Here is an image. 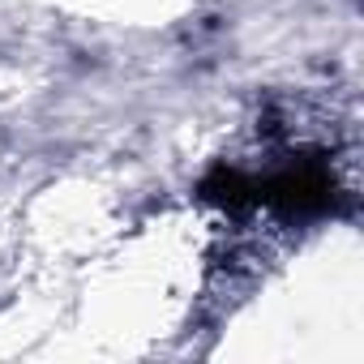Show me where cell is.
<instances>
[{"mask_svg":"<svg viewBox=\"0 0 364 364\" xmlns=\"http://www.w3.org/2000/svg\"><path fill=\"white\" fill-rule=\"evenodd\" d=\"M334 202V176L321 159H291L287 167L270 176H253V206H266L274 215H321Z\"/></svg>","mask_w":364,"mask_h":364,"instance_id":"obj_1","label":"cell"}]
</instances>
